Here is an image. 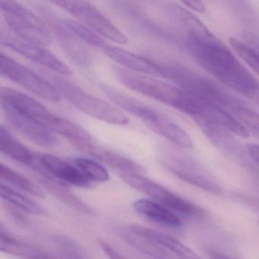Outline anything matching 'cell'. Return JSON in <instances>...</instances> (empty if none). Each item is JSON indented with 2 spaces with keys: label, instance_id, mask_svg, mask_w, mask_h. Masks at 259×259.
I'll list each match as a JSON object with an SVG mask.
<instances>
[{
  "label": "cell",
  "instance_id": "obj_6",
  "mask_svg": "<svg viewBox=\"0 0 259 259\" xmlns=\"http://www.w3.org/2000/svg\"><path fill=\"white\" fill-rule=\"evenodd\" d=\"M0 9L16 37L39 46L51 45L52 34L49 28L28 9L14 1H1Z\"/></svg>",
  "mask_w": 259,
  "mask_h": 259
},
{
  "label": "cell",
  "instance_id": "obj_29",
  "mask_svg": "<svg viewBox=\"0 0 259 259\" xmlns=\"http://www.w3.org/2000/svg\"><path fill=\"white\" fill-rule=\"evenodd\" d=\"M56 242L68 258L86 259L78 245L72 239L64 236H58L56 238Z\"/></svg>",
  "mask_w": 259,
  "mask_h": 259
},
{
  "label": "cell",
  "instance_id": "obj_25",
  "mask_svg": "<svg viewBox=\"0 0 259 259\" xmlns=\"http://www.w3.org/2000/svg\"><path fill=\"white\" fill-rule=\"evenodd\" d=\"M0 195L3 199L5 200L7 202L28 213H33V214L45 213L44 209L37 203L3 183L0 186Z\"/></svg>",
  "mask_w": 259,
  "mask_h": 259
},
{
  "label": "cell",
  "instance_id": "obj_12",
  "mask_svg": "<svg viewBox=\"0 0 259 259\" xmlns=\"http://www.w3.org/2000/svg\"><path fill=\"white\" fill-rule=\"evenodd\" d=\"M1 107L9 124L33 143L45 148H53L58 145L57 136L46 127L21 114L9 106L1 104Z\"/></svg>",
  "mask_w": 259,
  "mask_h": 259
},
{
  "label": "cell",
  "instance_id": "obj_22",
  "mask_svg": "<svg viewBox=\"0 0 259 259\" xmlns=\"http://www.w3.org/2000/svg\"><path fill=\"white\" fill-rule=\"evenodd\" d=\"M121 239L131 245L138 251H142L144 254L150 256L154 259H177L169 251L157 245L151 239L138 234L136 232L130 230H121L119 232Z\"/></svg>",
  "mask_w": 259,
  "mask_h": 259
},
{
  "label": "cell",
  "instance_id": "obj_17",
  "mask_svg": "<svg viewBox=\"0 0 259 259\" xmlns=\"http://www.w3.org/2000/svg\"><path fill=\"white\" fill-rule=\"evenodd\" d=\"M82 151L87 153L96 160L108 165L110 167L119 171L120 174L128 172L142 175L146 172L142 165L111 148L98 145L95 141L85 147Z\"/></svg>",
  "mask_w": 259,
  "mask_h": 259
},
{
  "label": "cell",
  "instance_id": "obj_9",
  "mask_svg": "<svg viewBox=\"0 0 259 259\" xmlns=\"http://www.w3.org/2000/svg\"><path fill=\"white\" fill-rule=\"evenodd\" d=\"M54 4L69 12L83 25L115 43L125 45L126 36L96 7L81 1H57Z\"/></svg>",
  "mask_w": 259,
  "mask_h": 259
},
{
  "label": "cell",
  "instance_id": "obj_32",
  "mask_svg": "<svg viewBox=\"0 0 259 259\" xmlns=\"http://www.w3.org/2000/svg\"><path fill=\"white\" fill-rule=\"evenodd\" d=\"M245 149L251 161L259 166V145L253 143L247 144Z\"/></svg>",
  "mask_w": 259,
  "mask_h": 259
},
{
  "label": "cell",
  "instance_id": "obj_33",
  "mask_svg": "<svg viewBox=\"0 0 259 259\" xmlns=\"http://www.w3.org/2000/svg\"><path fill=\"white\" fill-rule=\"evenodd\" d=\"M183 4L193 11L201 13L205 12V6L200 1H186V2H183Z\"/></svg>",
  "mask_w": 259,
  "mask_h": 259
},
{
  "label": "cell",
  "instance_id": "obj_2",
  "mask_svg": "<svg viewBox=\"0 0 259 259\" xmlns=\"http://www.w3.org/2000/svg\"><path fill=\"white\" fill-rule=\"evenodd\" d=\"M113 72L125 87L166 104L190 116L193 120L200 117L207 108V104L174 83L119 67L114 68Z\"/></svg>",
  "mask_w": 259,
  "mask_h": 259
},
{
  "label": "cell",
  "instance_id": "obj_19",
  "mask_svg": "<svg viewBox=\"0 0 259 259\" xmlns=\"http://www.w3.org/2000/svg\"><path fill=\"white\" fill-rule=\"evenodd\" d=\"M135 210L150 221L171 229H180L182 222L180 218L157 201L148 198H142L135 201Z\"/></svg>",
  "mask_w": 259,
  "mask_h": 259
},
{
  "label": "cell",
  "instance_id": "obj_5",
  "mask_svg": "<svg viewBox=\"0 0 259 259\" xmlns=\"http://www.w3.org/2000/svg\"><path fill=\"white\" fill-rule=\"evenodd\" d=\"M50 81L78 110L92 117L113 125H125L130 122L126 114L112 104L88 93L63 77L49 74Z\"/></svg>",
  "mask_w": 259,
  "mask_h": 259
},
{
  "label": "cell",
  "instance_id": "obj_7",
  "mask_svg": "<svg viewBox=\"0 0 259 259\" xmlns=\"http://www.w3.org/2000/svg\"><path fill=\"white\" fill-rule=\"evenodd\" d=\"M120 177L133 189L146 194L159 204L183 216L201 218L205 214V211L196 204H192L142 174L122 172Z\"/></svg>",
  "mask_w": 259,
  "mask_h": 259
},
{
  "label": "cell",
  "instance_id": "obj_3",
  "mask_svg": "<svg viewBox=\"0 0 259 259\" xmlns=\"http://www.w3.org/2000/svg\"><path fill=\"white\" fill-rule=\"evenodd\" d=\"M101 89L117 107L141 119L148 128L172 145L183 149H191L193 147L189 133L167 115L111 86L101 84Z\"/></svg>",
  "mask_w": 259,
  "mask_h": 259
},
{
  "label": "cell",
  "instance_id": "obj_20",
  "mask_svg": "<svg viewBox=\"0 0 259 259\" xmlns=\"http://www.w3.org/2000/svg\"><path fill=\"white\" fill-rule=\"evenodd\" d=\"M39 181L48 192L66 205L84 214L90 216L95 214L94 210L81 198L71 192L68 188L66 187V185L54 179L48 177H40Z\"/></svg>",
  "mask_w": 259,
  "mask_h": 259
},
{
  "label": "cell",
  "instance_id": "obj_15",
  "mask_svg": "<svg viewBox=\"0 0 259 259\" xmlns=\"http://www.w3.org/2000/svg\"><path fill=\"white\" fill-rule=\"evenodd\" d=\"M103 51L107 57L120 66L126 68L127 70L155 78H165L164 72L160 63L157 62L152 61L116 47L108 45Z\"/></svg>",
  "mask_w": 259,
  "mask_h": 259
},
{
  "label": "cell",
  "instance_id": "obj_18",
  "mask_svg": "<svg viewBox=\"0 0 259 259\" xmlns=\"http://www.w3.org/2000/svg\"><path fill=\"white\" fill-rule=\"evenodd\" d=\"M130 229L138 234L151 239V241L169 251L172 255L175 256L177 259H190L197 254L187 245H184L172 236H168L161 232L143 227L139 224H133L130 227Z\"/></svg>",
  "mask_w": 259,
  "mask_h": 259
},
{
  "label": "cell",
  "instance_id": "obj_31",
  "mask_svg": "<svg viewBox=\"0 0 259 259\" xmlns=\"http://www.w3.org/2000/svg\"><path fill=\"white\" fill-rule=\"evenodd\" d=\"M242 41L245 42L259 57V37L256 34L248 33L243 36Z\"/></svg>",
  "mask_w": 259,
  "mask_h": 259
},
{
  "label": "cell",
  "instance_id": "obj_24",
  "mask_svg": "<svg viewBox=\"0 0 259 259\" xmlns=\"http://www.w3.org/2000/svg\"><path fill=\"white\" fill-rule=\"evenodd\" d=\"M69 162L76 166L80 172L92 183H103L110 178L107 169L104 166L92 160L84 157H71Z\"/></svg>",
  "mask_w": 259,
  "mask_h": 259
},
{
  "label": "cell",
  "instance_id": "obj_14",
  "mask_svg": "<svg viewBox=\"0 0 259 259\" xmlns=\"http://www.w3.org/2000/svg\"><path fill=\"white\" fill-rule=\"evenodd\" d=\"M40 162L52 178L63 184L81 188H92L94 183L88 180L79 169L70 162L66 161L52 154H40Z\"/></svg>",
  "mask_w": 259,
  "mask_h": 259
},
{
  "label": "cell",
  "instance_id": "obj_30",
  "mask_svg": "<svg viewBox=\"0 0 259 259\" xmlns=\"http://www.w3.org/2000/svg\"><path fill=\"white\" fill-rule=\"evenodd\" d=\"M98 244L109 259H128L123 254H120L117 250L115 249L109 242L101 239L98 241Z\"/></svg>",
  "mask_w": 259,
  "mask_h": 259
},
{
  "label": "cell",
  "instance_id": "obj_13",
  "mask_svg": "<svg viewBox=\"0 0 259 259\" xmlns=\"http://www.w3.org/2000/svg\"><path fill=\"white\" fill-rule=\"evenodd\" d=\"M0 150L7 157L28 166L41 177L52 178L42 166L40 154H36L19 142L3 125L0 128Z\"/></svg>",
  "mask_w": 259,
  "mask_h": 259
},
{
  "label": "cell",
  "instance_id": "obj_21",
  "mask_svg": "<svg viewBox=\"0 0 259 259\" xmlns=\"http://www.w3.org/2000/svg\"><path fill=\"white\" fill-rule=\"evenodd\" d=\"M0 245L3 252L24 258L54 259L41 248L9 236L2 228L0 233Z\"/></svg>",
  "mask_w": 259,
  "mask_h": 259
},
{
  "label": "cell",
  "instance_id": "obj_26",
  "mask_svg": "<svg viewBox=\"0 0 259 259\" xmlns=\"http://www.w3.org/2000/svg\"><path fill=\"white\" fill-rule=\"evenodd\" d=\"M0 176L2 180L22 190L40 198L45 197V192L37 185L4 163L0 164Z\"/></svg>",
  "mask_w": 259,
  "mask_h": 259
},
{
  "label": "cell",
  "instance_id": "obj_11",
  "mask_svg": "<svg viewBox=\"0 0 259 259\" xmlns=\"http://www.w3.org/2000/svg\"><path fill=\"white\" fill-rule=\"evenodd\" d=\"M1 44L22 57L51 69L53 72L64 76L72 75L70 69L44 47L28 43L4 31L1 32Z\"/></svg>",
  "mask_w": 259,
  "mask_h": 259
},
{
  "label": "cell",
  "instance_id": "obj_35",
  "mask_svg": "<svg viewBox=\"0 0 259 259\" xmlns=\"http://www.w3.org/2000/svg\"><path fill=\"white\" fill-rule=\"evenodd\" d=\"M258 225H259V222H258Z\"/></svg>",
  "mask_w": 259,
  "mask_h": 259
},
{
  "label": "cell",
  "instance_id": "obj_8",
  "mask_svg": "<svg viewBox=\"0 0 259 259\" xmlns=\"http://www.w3.org/2000/svg\"><path fill=\"white\" fill-rule=\"evenodd\" d=\"M0 72L6 78L43 99L54 103L62 100L60 92L51 81L3 53L0 56Z\"/></svg>",
  "mask_w": 259,
  "mask_h": 259
},
{
  "label": "cell",
  "instance_id": "obj_34",
  "mask_svg": "<svg viewBox=\"0 0 259 259\" xmlns=\"http://www.w3.org/2000/svg\"><path fill=\"white\" fill-rule=\"evenodd\" d=\"M208 256L210 259H233L224 253L214 250H210L208 251Z\"/></svg>",
  "mask_w": 259,
  "mask_h": 259
},
{
  "label": "cell",
  "instance_id": "obj_23",
  "mask_svg": "<svg viewBox=\"0 0 259 259\" xmlns=\"http://www.w3.org/2000/svg\"><path fill=\"white\" fill-rule=\"evenodd\" d=\"M233 115L248 134H252L259 140V113L239 100L230 109Z\"/></svg>",
  "mask_w": 259,
  "mask_h": 259
},
{
  "label": "cell",
  "instance_id": "obj_10",
  "mask_svg": "<svg viewBox=\"0 0 259 259\" xmlns=\"http://www.w3.org/2000/svg\"><path fill=\"white\" fill-rule=\"evenodd\" d=\"M1 104L9 106L21 114L38 122L53 133H58L65 119L48 110L45 105L25 94L9 88H1Z\"/></svg>",
  "mask_w": 259,
  "mask_h": 259
},
{
  "label": "cell",
  "instance_id": "obj_16",
  "mask_svg": "<svg viewBox=\"0 0 259 259\" xmlns=\"http://www.w3.org/2000/svg\"><path fill=\"white\" fill-rule=\"evenodd\" d=\"M50 25L60 46L71 60L81 67L90 66L92 61L90 53L81 40L65 26L62 19H53Z\"/></svg>",
  "mask_w": 259,
  "mask_h": 259
},
{
  "label": "cell",
  "instance_id": "obj_28",
  "mask_svg": "<svg viewBox=\"0 0 259 259\" xmlns=\"http://www.w3.org/2000/svg\"><path fill=\"white\" fill-rule=\"evenodd\" d=\"M230 45L236 54L255 72L259 77V57L242 40L230 38Z\"/></svg>",
  "mask_w": 259,
  "mask_h": 259
},
{
  "label": "cell",
  "instance_id": "obj_27",
  "mask_svg": "<svg viewBox=\"0 0 259 259\" xmlns=\"http://www.w3.org/2000/svg\"><path fill=\"white\" fill-rule=\"evenodd\" d=\"M62 22L65 26L67 27L78 38L86 45L102 50L108 46L105 40L100 37L99 34L92 31L89 27L69 19H62Z\"/></svg>",
  "mask_w": 259,
  "mask_h": 259
},
{
  "label": "cell",
  "instance_id": "obj_4",
  "mask_svg": "<svg viewBox=\"0 0 259 259\" xmlns=\"http://www.w3.org/2000/svg\"><path fill=\"white\" fill-rule=\"evenodd\" d=\"M157 154L160 164L180 180L210 193H222V187L216 177L199 160L184 152L183 148L163 145Z\"/></svg>",
  "mask_w": 259,
  "mask_h": 259
},
{
  "label": "cell",
  "instance_id": "obj_1",
  "mask_svg": "<svg viewBox=\"0 0 259 259\" xmlns=\"http://www.w3.org/2000/svg\"><path fill=\"white\" fill-rule=\"evenodd\" d=\"M185 45L204 71L232 90L259 103V82L227 46L199 20L181 9Z\"/></svg>",
  "mask_w": 259,
  "mask_h": 259
}]
</instances>
